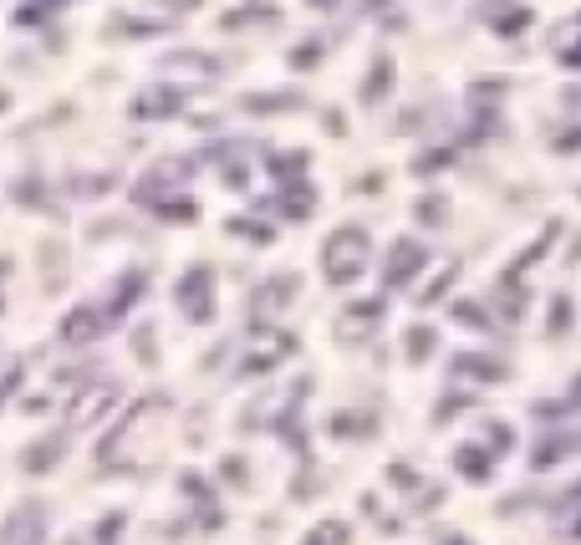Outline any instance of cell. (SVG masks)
I'll list each match as a JSON object with an SVG mask.
<instances>
[{"label": "cell", "instance_id": "cell-1", "mask_svg": "<svg viewBox=\"0 0 581 545\" xmlns=\"http://www.w3.org/2000/svg\"><path fill=\"white\" fill-rule=\"evenodd\" d=\"M368 255H373V245H368L362 230H337L322 245V270H327L332 286H347V280H358L368 270Z\"/></svg>", "mask_w": 581, "mask_h": 545}, {"label": "cell", "instance_id": "cell-2", "mask_svg": "<svg viewBox=\"0 0 581 545\" xmlns=\"http://www.w3.org/2000/svg\"><path fill=\"white\" fill-rule=\"evenodd\" d=\"M291 352V337H281V332H251V341H245V362H240V372H266L276 368L281 357Z\"/></svg>", "mask_w": 581, "mask_h": 545}, {"label": "cell", "instance_id": "cell-3", "mask_svg": "<svg viewBox=\"0 0 581 545\" xmlns=\"http://www.w3.org/2000/svg\"><path fill=\"white\" fill-rule=\"evenodd\" d=\"M113 398H118V387L113 383H92V387H82L77 393V403L67 408V424L72 428H88V424H97L107 408H113Z\"/></svg>", "mask_w": 581, "mask_h": 545}, {"label": "cell", "instance_id": "cell-4", "mask_svg": "<svg viewBox=\"0 0 581 545\" xmlns=\"http://www.w3.org/2000/svg\"><path fill=\"white\" fill-rule=\"evenodd\" d=\"M46 541V525H42V510L26 505V510H15L5 520V531H0V545H42Z\"/></svg>", "mask_w": 581, "mask_h": 545}, {"label": "cell", "instance_id": "cell-5", "mask_svg": "<svg viewBox=\"0 0 581 545\" xmlns=\"http://www.w3.org/2000/svg\"><path fill=\"white\" fill-rule=\"evenodd\" d=\"M179 301L194 322H209V311H214V301H209V270H194V280H184Z\"/></svg>", "mask_w": 581, "mask_h": 545}, {"label": "cell", "instance_id": "cell-6", "mask_svg": "<svg viewBox=\"0 0 581 545\" xmlns=\"http://www.w3.org/2000/svg\"><path fill=\"white\" fill-rule=\"evenodd\" d=\"M418 266H423V245H418V240H403L398 251H393V260H387V280L403 286V280H414Z\"/></svg>", "mask_w": 581, "mask_h": 545}, {"label": "cell", "instance_id": "cell-7", "mask_svg": "<svg viewBox=\"0 0 581 545\" xmlns=\"http://www.w3.org/2000/svg\"><path fill=\"white\" fill-rule=\"evenodd\" d=\"M581 449V433H551V439L536 449V469H546V464H556V459H567Z\"/></svg>", "mask_w": 581, "mask_h": 545}, {"label": "cell", "instance_id": "cell-8", "mask_svg": "<svg viewBox=\"0 0 581 545\" xmlns=\"http://www.w3.org/2000/svg\"><path fill=\"white\" fill-rule=\"evenodd\" d=\"M103 326L107 322L97 316V311H72V316H67V326H61V337H67V341H92Z\"/></svg>", "mask_w": 581, "mask_h": 545}, {"label": "cell", "instance_id": "cell-9", "mask_svg": "<svg viewBox=\"0 0 581 545\" xmlns=\"http://www.w3.org/2000/svg\"><path fill=\"white\" fill-rule=\"evenodd\" d=\"M169 107H179V92L169 88H153L138 97V118H169Z\"/></svg>", "mask_w": 581, "mask_h": 545}, {"label": "cell", "instance_id": "cell-10", "mask_svg": "<svg viewBox=\"0 0 581 545\" xmlns=\"http://www.w3.org/2000/svg\"><path fill=\"white\" fill-rule=\"evenodd\" d=\"M561 520H567L571 535L581 531V489H571V495H567V505H561Z\"/></svg>", "mask_w": 581, "mask_h": 545}, {"label": "cell", "instance_id": "cell-11", "mask_svg": "<svg viewBox=\"0 0 581 545\" xmlns=\"http://www.w3.org/2000/svg\"><path fill=\"white\" fill-rule=\"evenodd\" d=\"M347 316H352V322H342V332H347V337H352V332H368V326H373V316H377V306H352V311H347Z\"/></svg>", "mask_w": 581, "mask_h": 545}, {"label": "cell", "instance_id": "cell-12", "mask_svg": "<svg viewBox=\"0 0 581 545\" xmlns=\"http://www.w3.org/2000/svg\"><path fill=\"white\" fill-rule=\"evenodd\" d=\"M51 459H57V439H51V443H42L36 454H26V469H46Z\"/></svg>", "mask_w": 581, "mask_h": 545}, {"label": "cell", "instance_id": "cell-13", "mask_svg": "<svg viewBox=\"0 0 581 545\" xmlns=\"http://www.w3.org/2000/svg\"><path fill=\"white\" fill-rule=\"evenodd\" d=\"M159 5H169V11H189V5H199V0H159Z\"/></svg>", "mask_w": 581, "mask_h": 545}, {"label": "cell", "instance_id": "cell-14", "mask_svg": "<svg viewBox=\"0 0 581 545\" xmlns=\"http://www.w3.org/2000/svg\"><path fill=\"white\" fill-rule=\"evenodd\" d=\"M571 403H581V378H577V383H571Z\"/></svg>", "mask_w": 581, "mask_h": 545}]
</instances>
